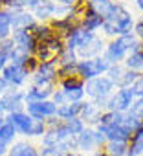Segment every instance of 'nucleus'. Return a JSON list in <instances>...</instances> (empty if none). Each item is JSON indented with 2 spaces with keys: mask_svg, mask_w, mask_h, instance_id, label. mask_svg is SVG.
<instances>
[{
  "mask_svg": "<svg viewBox=\"0 0 143 156\" xmlns=\"http://www.w3.org/2000/svg\"><path fill=\"white\" fill-rule=\"evenodd\" d=\"M114 90H116V87H114V83L108 79L106 75H99V77H96V79H90V81L85 83V96H86V99L94 101L103 110H106L108 98L112 96Z\"/></svg>",
  "mask_w": 143,
  "mask_h": 156,
  "instance_id": "f257e3e1",
  "label": "nucleus"
},
{
  "mask_svg": "<svg viewBox=\"0 0 143 156\" xmlns=\"http://www.w3.org/2000/svg\"><path fill=\"white\" fill-rule=\"evenodd\" d=\"M134 15L132 11L123 4V8L119 9V13L112 19V20H106L103 24V35L110 37V39H116V37H121V35H128L132 33V28H134Z\"/></svg>",
  "mask_w": 143,
  "mask_h": 156,
  "instance_id": "f03ea898",
  "label": "nucleus"
},
{
  "mask_svg": "<svg viewBox=\"0 0 143 156\" xmlns=\"http://www.w3.org/2000/svg\"><path fill=\"white\" fill-rule=\"evenodd\" d=\"M136 41V37L132 33L128 35H121V37H116V39H110L105 46V59L110 62V64H123V61L127 59L128 51H130V46L132 42Z\"/></svg>",
  "mask_w": 143,
  "mask_h": 156,
  "instance_id": "7ed1b4c3",
  "label": "nucleus"
},
{
  "mask_svg": "<svg viewBox=\"0 0 143 156\" xmlns=\"http://www.w3.org/2000/svg\"><path fill=\"white\" fill-rule=\"evenodd\" d=\"M108 68H110V62L105 59V55H99L96 59H83L77 62V77L86 83L99 75H105Z\"/></svg>",
  "mask_w": 143,
  "mask_h": 156,
  "instance_id": "20e7f679",
  "label": "nucleus"
},
{
  "mask_svg": "<svg viewBox=\"0 0 143 156\" xmlns=\"http://www.w3.org/2000/svg\"><path fill=\"white\" fill-rule=\"evenodd\" d=\"M57 68H59L57 61L39 62V68L30 77V85H35V87H57V83H59Z\"/></svg>",
  "mask_w": 143,
  "mask_h": 156,
  "instance_id": "39448f33",
  "label": "nucleus"
},
{
  "mask_svg": "<svg viewBox=\"0 0 143 156\" xmlns=\"http://www.w3.org/2000/svg\"><path fill=\"white\" fill-rule=\"evenodd\" d=\"M70 11H72V8L59 6V4L51 2V0H39V4L31 9L37 22H50L53 19H61V17L70 15Z\"/></svg>",
  "mask_w": 143,
  "mask_h": 156,
  "instance_id": "423d86ee",
  "label": "nucleus"
},
{
  "mask_svg": "<svg viewBox=\"0 0 143 156\" xmlns=\"http://www.w3.org/2000/svg\"><path fill=\"white\" fill-rule=\"evenodd\" d=\"M26 107V92L24 88H9L0 96V110L4 112V116L20 112Z\"/></svg>",
  "mask_w": 143,
  "mask_h": 156,
  "instance_id": "0eeeda50",
  "label": "nucleus"
},
{
  "mask_svg": "<svg viewBox=\"0 0 143 156\" xmlns=\"http://www.w3.org/2000/svg\"><path fill=\"white\" fill-rule=\"evenodd\" d=\"M0 77H2V79L9 85V88H24L26 83H30L31 73H30L24 66L13 64V62H8V66L2 70Z\"/></svg>",
  "mask_w": 143,
  "mask_h": 156,
  "instance_id": "6e6552de",
  "label": "nucleus"
},
{
  "mask_svg": "<svg viewBox=\"0 0 143 156\" xmlns=\"http://www.w3.org/2000/svg\"><path fill=\"white\" fill-rule=\"evenodd\" d=\"M57 87L64 92L68 103H81L86 99L85 96V81L79 77H66L57 83Z\"/></svg>",
  "mask_w": 143,
  "mask_h": 156,
  "instance_id": "1a4fd4ad",
  "label": "nucleus"
},
{
  "mask_svg": "<svg viewBox=\"0 0 143 156\" xmlns=\"http://www.w3.org/2000/svg\"><path fill=\"white\" fill-rule=\"evenodd\" d=\"M64 50V39L55 35L46 42H40L37 48L35 57L39 59V62H46V61H57L59 53Z\"/></svg>",
  "mask_w": 143,
  "mask_h": 156,
  "instance_id": "9d476101",
  "label": "nucleus"
},
{
  "mask_svg": "<svg viewBox=\"0 0 143 156\" xmlns=\"http://www.w3.org/2000/svg\"><path fill=\"white\" fill-rule=\"evenodd\" d=\"M134 94L130 88H116L112 92V96L108 98V103H106V110H112V112H119V114H125L130 105L134 103Z\"/></svg>",
  "mask_w": 143,
  "mask_h": 156,
  "instance_id": "9b49d317",
  "label": "nucleus"
},
{
  "mask_svg": "<svg viewBox=\"0 0 143 156\" xmlns=\"http://www.w3.org/2000/svg\"><path fill=\"white\" fill-rule=\"evenodd\" d=\"M24 110L33 119H42V121H48L50 118L57 116V105L51 99H46V101H30V103H26Z\"/></svg>",
  "mask_w": 143,
  "mask_h": 156,
  "instance_id": "f8f14e48",
  "label": "nucleus"
},
{
  "mask_svg": "<svg viewBox=\"0 0 143 156\" xmlns=\"http://www.w3.org/2000/svg\"><path fill=\"white\" fill-rule=\"evenodd\" d=\"M6 121L15 127V130H17V134H19L20 138H24V140H30V138H31V130H33L35 119H33L26 110L8 114V116H6Z\"/></svg>",
  "mask_w": 143,
  "mask_h": 156,
  "instance_id": "ddd939ff",
  "label": "nucleus"
},
{
  "mask_svg": "<svg viewBox=\"0 0 143 156\" xmlns=\"http://www.w3.org/2000/svg\"><path fill=\"white\" fill-rule=\"evenodd\" d=\"M68 138H74V136L68 132L64 121L61 119L59 123H55V125H51V127L46 129L44 136L39 140V145H61V143L66 141Z\"/></svg>",
  "mask_w": 143,
  "mask_h": 156,
  "instance_id": "4468645a",
  "label": "nucleus"
},
{
  "mask_svg": "<svg viewBox=\"0 0 143 156\" xmlns=\"http://www.w3.org/2000/svg\"><path fill=\"white\" fill-rule=\"evenodd\" d=\"M103 24H105V19L96 11L92 9L90 6L85 4L83 8V13H81V19H79V26L90 33H99L103 30Z\"/></svg>",
  "mask_w": 143,
  "mask_h": 156,
  "instance_id": "2eb2a0df",
  "label": "nucleus"
},
{
  "mask_svg": "<svg viewBox=\"0 0 143 156\" xmlns=\"http://www.w3.org/2000/svg\"><path fill=\"white\" fill-rule=\"evenodd\" d=\"M94 35H96V33H90V31L83 30L81 26H75L68 35L62 37V39H64V48H68V50H79V48L86 46V44L94 39Z\"/></svg>",
  "mask_w": 143,
  "mask_h": 156,
  "instance_id": "dca6fc26",
  "label": "nucleus"
},
{
  "mask_svg": "<svg viewBox=\"0 0 143 156\" xmlns=\"http://www.w3.org/2000/svg\"><path fill=\"white\" fill-rule=\"evenodd\" d=\"M11 39H13L15 46L19 50H22V51H26L28 55H35L37 53L39 42H37V39L33 37L31 31H28V30H17V31L11 33Z\"/></svg>",
  "mask_w": 143,
  "mask_h": 156,
  "instance_id": "f3484780",
  "label": "nucleus"
},
{
  "mask_svg": "<svg viewBox=\"0 0 143 156\" xmlns=\"http://www.w3.org/2000/svg\"><path fill=\"white\" fill-rule=\"evenodd\" d=\"M75 141H77V151L83 152V154H90V152L99 149L96 127H86L79 136H75Z\"/></svg>",
  "mask_w": 143,
  "mask_h": 156,
  "instance_id": "a211bd4d",
  "label": "nucleus"
},
{
  "mask_svg": "<svg viewBox=\"0 0 143 156\" xmlns=\"http://www.w3.org/2000/svg\"><path fill=\"white\" fill-rule=\"evenodd\" d=\"M105 46H106V41L103 39V35L96 33L94 39H92L86 46L75 50V51H77L79 61H83V59H96V57H99V55L105 53Z\"/></svg>",
  "mask_w": 143,
  "mask_h": 156,
  "instance_id": "6ab92c4d",
  "label": "nucleus"
},
{
  "mask_svg": "<svg viewBox=\"0 0 143 156\" xmlns=\"http://www.w3.org/2000/svg\"><path fill=\"white\" fill-rule=\"evenodd\" d=\"M37 24L39 22H37V19L33 17V13L30 9L13 11V15H11V28H13V31H17V30H28V31H31Z\"/></svg>",
  "mask_w": 143,
  "mask_h": 156,
  "instance_id": "aec40b11",
  "label": "nucleus"
},
{
  "mask_svg": "<svg viewBox=\"0 0 143 156\" xmlns=\"http://www.w3.org/2000/svg\"><path fill=\"white\" fill-rule=\"evenodd\" d=\"M103 112H105V110H103L101 107H97L94 101L85 99V101H83V108H81V116H79V118L86 123V127H97V123H99Z\"/></svg>",
  "mask_w": 143,
  "mask_h": 156,
  "instance_id": "412c9836",
  "label": "nucleus"
},
{
  "mask_svg": "<svg viewBox=\"0 0 143 156\" xmlns=\"http://www.w3.org/2000/svg\"><path fill=\"white\" fill-rule=\"evenodd\" d=\"M55 88L57 87H35V85H28V88H24V92H26V103L51 99V94H53Z\"/></svg>",
  "mask_w": 143,
  "mask_h": 156,
  "instance_id": "4be33fe9",
  "label": "nucleus"
},
{
  "mask_svg": "<svg viewBox=\"0 0 143 156\" xmlns=\"http://www.w3.org/2000/svg\"><path fill=\"white\" fill-rule=\"evenodd\" d=\"M39 149V145L31 143L30 140H17L9 149H8V154L6 156H31L35 151Z\"/></svg>",
  "mask_w": 143,
  "mask_h": 156,
  "instance_id": "5701e85b",
  "label": "nucleus"
},
{
  "mask_svg": "<svg viewBox=\"0 0 143 156\" xmlns=\"http://www.w3.org/2000/svg\"><path fill=\"white\" fill-rule=\"evenodd\" d=\"M81 108H83V101L81 103H64V105L57 107V118L62 121L72 119V118H79Z\"/></svg>",
  "mask_w": 143,
  "mask_h": 156,
  "instance_id": "b1692460",
  "label": "nucleus"
},
{
  "mask_svg": "<svg viewBox=\"0 0 143 156\" xmlns=\"http://www.w3.org/2000/svg\"><path fill=\"white\" fill-rule=\"evenodd\" d=\"M128 156H143V125L128 140Z\"/></svg>",
  "mask_w": 143,
  "mask_h": 156,
  "instance_id": "393cba45",
  "label": "nucleus"
},
{
  "mask_svg": "<svg viewBox=\"0 0 143 156\" xmlns=\"http://www.w3.org/2000/svg\"><path fill=\"white\" fill-rule=\"evenodd\" d=\"M11 15L13 11L11 9H0V42L6 41L11 37L13 33V28H11Z\"/></svg>",
  "mask_w": 143,
  "mask_h": 156,
  "instance_id": "a878e982",
  "label": "nucleus"
},
{
  "mask_svg": "<svg viewBox=\"0 0 143 156\" xmlns=\"http://www.w3.org/2000/svg\"><path fill=\"white\" fill-rule=\"evenodd\" d=\"M31 33H33V37L37 39L39 44H40V42H46V41H50L51 37L57 35V33L53 31V28L50 26V22H39V24L31 30Z\"/></svg>",
  "mask_w": 143,
  "mask_h": 156,
  "instance_id": "bb28decb",
  "label": "nucleus"
},
{
  "mask_svg": "<svg viewBox=\"0 0 143 156\" xmlns=\"http://www.w3.org/2000/svg\"><path fill=\"white\" fill-rule=\"evenodd\" d=\"M17 140H19V134H17L15 127L6 121L2 127H0V143L6 145V147H11Z\"/></svg>",
  "mask_w": 143,
  "mask_h": 156,
  "instance_id": "cd10ccee",
  "label": "nucleus"
},
{
  "mask_svg": "<svg viewBox=\"0 0 143 156\" xmlns=\"http://www.w3.org/2000/svg\"><path fill=\"white\" fill-rule=\"evenodd\" d=\"M123 66L127 70L143 73V51H136V53H128L127 59L123 61Z\"/></svg>",
  "mask_w": 143,
  "mask_h": 156,
  "instance_id": "c85d7f7f",
  "label": "nucleus"
},
{
  "mask_svg": "<svg viewBox=\"0 0 143 156\" xmlns=\"http://www.w3.org/2000/svg\"><path fill=\"white\" fill-rule=\"evenodd\" d=\"M106 156H128V143L125 141H106L103 147Z\"/></svg>",
  "mask_w": 143,
  "mask_h": 156,
  "instance_id": "c756f323",
  "label": "nucleus"
},
{
  "mask_svg": "<svg viewBox=\"0 0 143 156\" xmlns=\"http://www.w3.org/2000/svg\"><path fill=\"white\" fill-rule=\"evenodd\" d=\"M64 125H66V129H68V132L72 134V136H79L85 129H86V123L81 119V118H72V119H66L64 121Z\"/></svg>",
  "mask_w": 143,
  "mask_h": 156,
  "instance_id": "7c9ffc66",
  "label": "nucleus"
},
{
  "mask_svg": "<svg viewBox=\"0 0 143 156\" xmlns=\"http://www.w3.org/2000/svg\"><path fill=\"white\" fill-rule=\"evenodd\" d=\"M77 62H79V61H77ZM77 62L59 64V68H57L59 81H61V79H66V77H77Z\"/></svg>",
  "mask_w": 143,
  "mask_h": 156,
  "instance_id": "2f4dec72",
  "label": "nucleus"
},
{
  "mask_svg": "<svg viewBox=\"0 0 143 156\" xmlns=\"http://www.w3.org/2000/svg\"><path fill=\"white\" fill-rule=\"evenodd\" d=\"M127 114L138 121H143V98H136L134 103L130 105V108L127 110Z\"/></svg>",
  "mask_w": 143,
  "mask_h": 156,
  "instance_id": "473e14b6",
  "label": "nucleus"
},
{
  "mask_svg": "<svg viewBox=\"0 0 143 156\" xmlns=\"http://www.w3.org/2000/svg\"><path fill=\"white\" fill-rule=\"evenodd\" d=\"M77 61H79V57H77V51H75V50H68V48H64V50L59 53V57H57V64L77 62Z\"/></svg>",
  "mask_w": 143,
  "mask_h": 156,
  "instance_id": "72a5a7b5",
  "label": "nucleus"
},
{
  "mask_svg": "<svg viewBox=\"0 0 143 156\" xmlns=\"http://www.w3.org/2000/svg\"><path fill=\"white\" fill-rule=\"evenodd\" d=\"M39 154L40 156H64L59 145H39Z\"/></svg>",
  "mask_w": 143,
  "mask_h": 156,
  "instance_id": "f704fd0d",
  "label": "nucleus"
},
{
  "mask_svg": "<svg viewBox=\"0 0 143 156\" xmlns=\"http://www.w3.org/2000/svg\"><path fill=\"white\" fill-rule=\"evenodd\" d=\"M130 90H132L134 98H143V73H139V75H138V79L132 83Z\"/></svg>",
  "mask_w": 143,
  "mask_h": 156,
  "instance_id": "c9c22d12",
  "label": "nucleus"
},
{
  "mask_svg": "<svg viewBox=\"0 0 143 156\" xmlns=\"http://www.w3.org/2000/svg\"><path fill=\"white\" fill-rule=\"evenodd\" d=\"M15 48H17V46H15V42H13V39H11V37L0 42V51H2V53H6V55H8V59L11 57V53L15 51Z\"/></svg>",
  "mask_w": 143,
  "mask_h": 156,
  "instance_id": "e433bc0d",
  "label": "nucleus"
},
{
  "mask_svg": "<svg viewBox=\"0 0 143 156\" xmlns=\"http://www.w3.org/2000/svg\"><path fill=\"white\" fill-rule=\"evenodd\" d=\"M51 101L57 105V107H61V105H64V103H68V99H66V96H64V92L57 87L55 90H53V94H51Z\"/></svg>",
  "mask_w": 143,
  "mask_h": 156,
  "instance_id": "4c0bfd02",
  "label": "nucleus"
},
{
  "mask_svg": "<svg viewBox=\"0 0 143 156\" xmlns=\"http://www.w3.org/2000/svg\"><path fill=\"white\" fill-rule=\"evenodd\" d=\"M132 35L143 42V17H139L136 22H134V28H132Z\"/></svg>",
  "mask_w": 143,
  "mask_h": 156,
  "instance_id": "58836bf2",
  "label": "nucleus"
},
{
  "mask_svg": "<svg viewBox=\"0 0 143 156\" xmlns=\"http://www.w3.org/2000/svg\"><path fill=\"white\" fill-rule=\"evenodd\" d=\"M51 2H55V4H59V6H68V8H74V6L81 4L83 0H51Z\"/></svg>",
  "mask_w": 143,
  "mask_h": 156,
  "instance_id": "ea45409f",
  "label": "nucleus"
},
{
  "mask_svg": "<svg viewBox=\"0 0 143 156\" xmlns=\"http://www.w3.org/2000/svg\"><path fill=\"white\" fill-rule=\"evenodd\" d=\"M8 62H9V59H8V55L6 53H2L0 51V73H2V70L8 66Z\"/></svg>",
  "mask_w": 143,
  "mask_h": 156,
  "instance_id": "a19ab883",
  "label": "nucleus"
},
{
  "mask_svg": "<svg viewBox=\"0 0 143 156\" xmlns=\"http://www.w3.org/2000/svg\"><path fill=\"white\" fill-rule=\"evenodd\" d=\"M8 90H9V85L2 79V77H0V96H2L4 92H8Z\"/></svg>",
  "mask_w": 143,
  "mask_h": 156,
  "instance_id": "79ce46f5",
  "label": "nucleus"
},
{
  "mask_svg": "<svg viewBox=\"0 0 143 156\" xmlns=\"http://www.w3.org/2000/svg\"><path fill=\"white\" fill-rule=\"evenodd\" d=\"M85 156H106V154H105L103 149H97V151H94V152H90V154H85Z\"/></svg>",
  "mask_w": 143,
  "mask_h": 156,
  "instance_id": "37998d69",
  "label": "nucleus"
},
{
  "mask_svg": "<svg viewBox=\"0 0 143 156\" xmlns=\"http://www.w3.org/2000/svg\"><path fill=\"white\" fill-rule=\"evenodd\" d=\"M134 6H136V8L143 13V0H134Z\"/></svg>",
  "mask_w": 143,
  "mask_h": 156,
  "instance_id": "c03bdc74",
  "label": "nucleus"
},
{
  "mask_svg": "<svg viewBox=\"0 0 143 156\" xmlns=\"http://www.w3.org/2000/svg\"><path fill=\"white\" fill-rule=\"evenodd\" d=\"M8 149H9V147H6V145L0 143V156H6V154H8Z\"/></svg>",
  "mask_w": 143,
  "mask_h": 156,
  "instance_id": "a18cd8bd",
  "label": "nucleus"
},
{
  "mask_svg": "<svg viewBox=\"0 0 143 156\" xmlns=\"http://www.w3.org/2000/svg\"><path fill=\"white\" fill-rule=\"evenodd\" d=\"M64 156H85L83 152H79V151H72V152H66Z\"/></svg>",
  "mask_w": 143,
  "mask_h": 156,
  "instance_id": "49530a36",
  "label": "nucleus"
},
{
  "mask_svg": "<svg viewBox=\"0 0 143 156\" xmlns=\"http://www.w3.org/2000/svg\"><path fill=\"white\" fill-rule=\"evenodd\" d=\"M0 9H4V0H0Z\"/></svg>",
  "mask_w": 143,
  "mask_h": 156,
  "instance_id": "de8ad7c7",
  "label": "nucleus"
},
{
  "mask_svg": "<svg viewBox=\"0 0 143 156\" xmlns=\"http://www.w3.org/2000/svg\"><path fill=\"white\" fill-rule=\"evenodd\" d=\"M31 156H40V154H39V149H37V151H35V152H33Z\"/></svg>",
  "mask_w": 143,
  "mask_h": 156,
  "instance_id": "09e8293b",
  "label": "nucleus"
},
{
  "mask_svg": "<svg viewBox=\"0 0 143 156\" xmlns=\"http://www.w3.org/2000/svg\"><path fill=\"white\" fill-rule=\"evenodd\" d=\"M0 118H4V112H2V110H0Z\"/></svg>",
  "mask_w": 143,
  "mask_h": 156,
  "instance_id": "8fccbe9b",
  "label": "nucleus"
},
{
  "mask_svg": "<svg viewBox=\"0 0 143 156\" xmlns=\"http://www.w3.org/2000/svg\"><path fill=\"white\" fill-rule=\"evenodd\" d=\"M128 2H134V0H128Z\"/></svg>",
  "mask_w": 143,
  "mask_h": 156,
  "instance_id": "3c124183",
  "label": "nucleus"
}]
</instances>
